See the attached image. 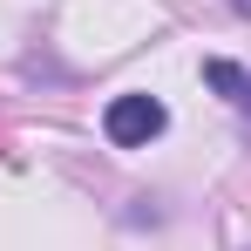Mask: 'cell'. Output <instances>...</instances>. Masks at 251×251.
I'll list each match as a JSON object with an SVG mask.
<instances>
[{
    "label": "cell",
    "mask_w": 251,
    "mask_h": 251,
    "mask_svg": "<svg viewBox=\"0 0 251 251\" xmlns=\"http://www.w3.org/2000/svg\"><path fill=\"white\" fill-rule=\"evenodd\" d=\"M163 129H170V109L156 102V95H136V88L102 109V136H109L116 150H150Z\"/></svg>",
    "instance_id": "obj_1"
},
{
    "label": "cell",
    "mask_w": 251,
    "mask_h": 251,
    "mask_svg": "<svg viewBox=\"0 0 251 251\" xmlns=\"http://www.w3.org/2000/svg\"><path fill=\"white\" fill-rule=\"evenodd\" d=\"M204 82L224 95V102H238L251 116V68H238V61H204Z\"/></svg>",
    "instance_id": "obj_2"
},
{
    "label": "cell",
    "mask_w": 251,
    "mask_h": 251,
    "mask_svg": "<svg viewBox=\"0 0 251 251\" xmlns=\"http://www.w3.org/2000/svg\"><path fill=\"white\" fill-rule=\"evenodd\" d=\"M238 7H251V0H238Z\"/></svg>",
    "instance_id": "obj_3"
}]
</instances>
